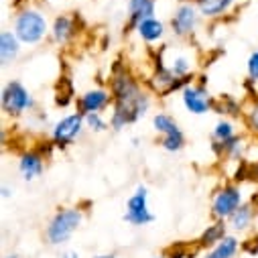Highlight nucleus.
Masks as SVG:
<instances>
[{
    "label": "nucleus",
    "mask_w": 258,
    "mask_h": 258,
    "mask_svg": "<svg viewBox=\"0 0 258 258\" xmlns=\"http://www.w3.org/2000/svg\"><path fill=\"white\" fill-rule=\"evenodd\" d=\"M114 94H116V110L110 120L114 131H120L124 124L137 122L149 108V98L141 94L137 84L126 76L114 80Z\"/></svg>",
    "instance_id": "obj_1"
},
{
    "label": "nucleus",
    "mask_w": 258,
    "mask_h": 258,
    "mask_svg": "<svg viewBox=\"0 0 258 258\" xmlns=\"http://www.w3.org/2000/svg\"><path fill=\"white\" fill-rule=\"evenodd\" d=\"M82 224V212L80 210H61L55 214V218L51 220L49 228H47V240L51 244H63V242H68L74 232L80 228Z\"/></svg>",
    "instance_id": "obj_2"
},
{
    "label": "nucleus",
    "mask_w": 258,
    "mask_h": 258,
    "mask_svg": "<svg viewBox=\"0 0 258 258\" xmlns=\"http://www.w3.org/2000/svg\"><path fill=\"white\" fill-rule=\"evenodd\" d=\"M45 33H47V21L37 11H27V13L17 17L15 35L19 37L21 43L35 45L45 37Z\"/></svg>",
    "instance_id": "obj_3"
},
{
    "label": "nucleus",
    "mask_w": 258,
    "mask_h": 258,
    "mask_svg": "<svg viewBox=\"0 0 258 258\" xmlns=\"http://www.w3.org/2000/svg\"><path fill=\"white\" fill-rule=\"evenodd\" d=\"M124 220L128 224H135V226H145V224H151L155 220V216L149 212V206H147V189L143 185L137 187L135 196L128 200Z\"/></svg>",
    "instance_id": "obj_4"
},
{
    "label": "nucleus",
    "mask_w": 258,
    "mask_h": 258,
    "mask_svg": "<svg viewBox=\"0 0 258 258\" xmlns=\"http://www.w3.org/2000/svg\"><path fill=\"white\" fill-rule=\"evenodd\" d=\"M3 106L9 114H23L27 108L33 106V100L19 82H13L3 92Z\"/></svg>",
    "instance_id": "obj_5"
},
{
    "label": "nucleus",
    "mask_w": 258,
    "mask_h": 258,
    "mask_svg": "<svg viewBox=\"0 0 258 258\" xmlns=\"http://www.w3.org/2000/svg\"><path fill=\"white\" fill-rule=\"evenodd\" d=\"M242 204V193L236 187H224L218 196L214 198V214L218 218H230Z\"/></svg>",
    "instance_id": "obj_6"
},
{
    "label": "nucleus",
    "mask_w": 258,
    "mask_h": 258,
    "mask_svg": "<svg viewBox=\"0 0 258 258\" xmlns=\"http://www.w3.org/2000/svg\"><path fill=\"white\" fill-rule=\"evenodd\" d=\"M82 124H84V116L82 114H72V116H66L63 120H59L53 128V139L55 143L61 147V145H68L72 143L80 131H82Z\"/></svg>",
    "instance_id": "obj_7"
},
{
    "label": "nucleus",
    "mask_w": 258,
    "mask_h": 258,
    "mask_svg": "<svg viewBox=\"0 0 258 258\" xmlns=\"http://www.w3.org/2000/svg\"><path fill=\"white\" fill-rule=\"evenodd\" d=\"M183 104L193 114H206L210 110V106H212L210 96L202 88H187L183 92Z\"/></svg>",
    "instance_id": "obj_8"
},
{
    "label": "nucleus",
    "mask_w": 258,
    "mask_h": 258,
    "mask_svg": "<svg viewBox=\"0 0 258 258\" xmlns=\"http://www.w3.org/2000/svg\"><path fill=\"white\" fill-rule=\"evenodd\" d=\"M196 23H198V11L191 5H181L173 17V31L177 35H187L193 31Z\"/></svg>",
    "instance_id": "obj_9"
},
{
    "label": "nucleus",
    "mask_w": 258,
    "mask_h": 258,
    "mask_svg": "<svg viewBox=\"0 0 258 258\" xmlns=\"http://www.w3.org/2000/svg\"><path fill=\"white\" fill-rule=\"evenodd\" d=\"M21 51V41L15 33L11 31H5L3 37H0V55H3V63L5 66H9V63H13L17 59Z\"/></svg>",
    "instance_id": "obj_10"
},
{
    "label": "nucleus",
    "mask_w": 258,
    "mask_h": 258,
    "mask_svg": "<svg viewBox=\"0 0 258 258\" xmlns=\"http://www.w3.org/2000/svg\"><path fill=\"white\" fill-rule=\"evenodd\" d=\"M108 102H110V96L104 90H94V92H88L82 98L80 106H82V110L86 114H94V112H100L102 108H106Z\"/></svg>",
    "instance_id": "obj_11"
},
{
    "label": "nucleus",
    "mask_w": 258,
    "mask_h": 258,
    "mask_svg": "<svg viewBox=\"0 0 258 258\" xmlns=\"http://www.w3.org/2000/svg\"><path fill=\"white\" fill-rule=\"evenodd\" d=\"M128 11H131L133 23H143L147 19H153L155 15V0H131L128 3Z\"/></svg>",
    "instance_id": "obj_12"
},
{
    "label": "nucleus",
    "mask_w": 258,
    "mask_h": 258,
    "mask_svg": "<svg viewBox=\"0 0 258 258\" xmlns=\"http://www.w3.org/2000/svg\"><path fill=\"white\" fill-rule=\"evenodd\" d=\"M19 169H21V175H23L27 181H31V179H35V177H39V175L43 173V161H41L39 155L29 153V155H25V157L21 159Z\"/></svg>",
    "instance_id": "obj_13"
},
{
    "label": "nucleus",
    "mask_w": 258,
    "mask_h": 258,
    "mask_svg": "<svg viewBox=\"0 0 258 258\" xmlns=\"http://www.w3.org/2000/svg\"><path fill=\"white\" fill-rule=\"evenodd\" d=\"M137 27H139V35H141L145 41H149V43H153V41L161 39V37H163V33H165L163 23H161V21H157L155 17H153V19H147V21H143V23H139Z\"/></svg>",
    "instance_id": "obj_14"
},
{
    "label": "nucleus",
    "mask_w": 258,
    "mask_h": 258,
    "mask_svg": "<svg viewBox=\"0 0 258 258\" xmlns=\"http://www.w3.org/2000/svg\"><path fill=\"white\" fill-rule=\"evenodd\" d=\"M238 250V240L232 236H226L224 240H220L216 244V248L212 252H208L204 258H232Z\"/></svg>",
    "instance_id": "obj_15"
},
{
    "label": "nucleus",
    "mask_w": 258,
    "mask_h": 258,
    "mask_svg": "<svg viewBox=\"0 0 258 258\" xmlns=\"http://www.w3.org/2000/svg\"><path fill=\"white\" fill-rule=\"evenodd\" d=\"M230 5H232V0H198L200 13L206 15V17H218V15H222Z\"/></svg>",
    "instance_id": "obj_16"
},
{
    "label": "nucleus",
    "mask_w": 258,
    "mask_h": 258,
    "mask_svg": "<svg viewBox=\"0 0 258 258\" xmlns=\"http://www.w3.org/2000/svg\"><path fill=\"white\" fill-rule=\"evenodd\" d=\"M153 126H155V131H157V133H163L165 137L179 133L177 122H175L171 116H167V114H157V116L153 118Z\"/></svg>",
    "instance_id": "obj_17"
},
{
    "label": "nucleus",
    "mask_w": 258,
    "mask_h": 258,
    "mask_svg": "<svg viewBox=\"0 0 258 258\" xmlns=\"http://www.w3.org/2000/svg\"><path fill=\"white\" fill-rule=\"evenodd\" d=\"M72 31H74L72 21H70L68 17H59V19L55 21V25H53V39H55L57 43H66V41L70 39Z\"/></svg>",
    "instance_id": "obj_18"
},
{
    "label": "nucleus",
    "mask_w": 258,
    "mask_h": 258,
    "mask_svg": "<svg viewBox=\"0 0 258 258\" xmlns=\"http://www.w3.org/2000/svg\"><path fill=\"white\" fill-rule=\"evenodd\" d=\"M250 220H252V208H250V206H240V208L230 216L232 228H236V230H244V228H248Z\"/></svg>",
    "instance_id": "obj_19"
},
{
    "label": "nucleus",
    "mask_w": 258,
    "mask_h": 258,
    "mask_svg": "<svg viewBox=\"0 0 258 258\" xmlns=\"http://www.w3.org/2000/svg\"><path fill=\"white\" fill-rule=\"evenodd\" d=\"M214 139H216L220 145L232 141V139H234V126H232L230 122H220V124L216 126V131H214Z\"/></svg>",
    "instance_id": "obj_20"
},
{
    "label": "nucleus",
    "mask_w": 258,
    "mask_h": 258,
    "mask_svg": "<svg viewBox=\"0 0 258 258\" xmlns=\"http://www.w3.org/2000/svg\"><path fill=\"white\" fill-rule=\"evenodd\" d=\"M183 145H185V141H183V133H181V131L163 139V149H165V151H171V153L183 149Z\"/></svg>",
    "instance_id": "obj_21"
},
{
    "label": "nucleus",
    "mask_w": 258,
    "mask_h": 258,
    "mask_svg": "<svg viewBox=\"0 0 258 258\" xmlns=\"http://www.w3.org/2000/svg\"><path fill=\"white\" fill-rule=\"evenodd\" d=\"M224 226L222 224H216V226H210V230L204 234V244H218L220 240H224Z\"/></svg>",
    "instance_id": "obj_22"
},
{
    "label": "nucleus",
    "mask_w": 258,
    "mask_h": 258,
    "mask_svg": "<svg viewBox=\"0 0 258 258\" xmlns=\"http://www.w3.org/2000/svg\"><path fill=\"white\" fill-rule=\"evenodd\" d=\"M189 70H191V63H189L185 57H177V59L173 61V66H171L169 72H171L175 78H183V76L189 74Z\"/></svg>",
    "instance_id": "obj_23"
},
{
    "label": "nucleus",
    "mask_w": 258,
    "mask_h": 258,
    "mask_svg": "<svg viewBox=\"0 0 258 258\" xmlns=\"http://www.w3.org/2000/svg\"><path fill=\"white\" fill-rule=\"evenodd\" d=\"M86 122H88V126L92 128V131H96V133H102L104 128H106V122L100 118V112L86 114Z\"/></svg>",
    "instance_id": "obj_24"
},
{
    "label": "nucleus",
    "mask_w": 258,
    "mask_h": 258,
    "mask_svg": "<svg viewBox=\"0 0 258 258\" xmlns=\"http://www.w3.org/2000/svg\"><path fill=\"white\" fill-rule=\"evenodd\" d=\"M248 74L254 82H258V51H254L248 59Z\"/></svg>",
    "instance_id": "obj_25"
},
{
    "label": "nucleus",
    "mask_w": 258,
    "mask_h": 258,
    "mask_svg": "<svg viewBox=\"0 0 258 258\" xmlns=\"http://www.w3.org/2000/svg\"><path fill=\"white\" fill-rule=\"evenodd\" d=\"M250 122H252V126H254V131H258V104L252 108V112H250Z\"/></svg>",
    "instance_id": "obj_26"
},
{
    "label": "nucleus",
    "mask_w": 258,
    "mask_h": 258,
    "mask_svg": "<svg viewBox=\"0 0 258 258\" xmlns=\"http://www.w3.org/2000/svg\"><path fill=\"white\" fill-rule=\"evenodd\" d=\"M63 258H80L78 252H68V254H63Z\"/></svg>",
    "instance_id": "obj_27"
},
{
    "label": "nucleus",
    "mask_w": 258,
    "mask_h": 258,
    "mask_svg": "<svg viewBox=\"0 0 258 258\" xmlns=\"http://www.w3.org/2000/svg\"><path fill=\"white\" fill-rule=\"evenodd\" d=\"M96 258H114V254H104V256H96Z\"/></svg>",
    "instance_id": "obj_28"
},
{
    "label": "nucleus",
    "mask_w": 258,
    "mask_h": 258,
    "mask_svg": "<svg viewBox=\"0 0 258 258\" xmlns=\"http://www.w3.org/2000/svg\"><path fill=\"white\" fill-rule=\"evenodd\" d=\"M7 258H21V256H7Z\"/></svg>",
    "instance_id": "obj_29"
},
{
    "label": "nucleus",
    "mask_w": 258,
    "mask_h": 258,
    "mask_svg": "<svg viewBox=\"0 0 258 258\" xmlns=\"http://www.w3.org/2000/svg\"><path fill=\"white\" fill-rule=\"evenodd\" d=\"M232 3H234V0H232Z\"/></svg>",
    "instance_id": "obj_30"
}]
</instances>
